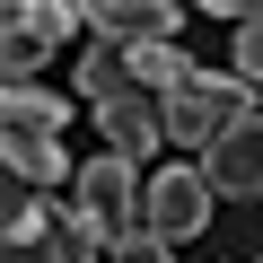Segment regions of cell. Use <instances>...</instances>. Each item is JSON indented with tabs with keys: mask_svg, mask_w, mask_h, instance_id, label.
<instances>
[{
	"mask_svg": "<svg viewBox=\"0 0 263 263\" xmlns=\"http://www.w3.org/2000/svg\"><path fill=\"white\" fill-rule=\"evenodd\" d=\"M263 97L246 88V79H211V70H193L176 97H158V123H167V149H184V158H202L219 132L237 123V114H254Z\"/></svg>",
	"mask_w": 263,
	"mask_h": 263,
	"instance_id": "obj_1",
	"label": "cell"
},
{
	"mask_svg": "<svg viewBox=\"0 0 263 263\" xmlns=\"http://www.w3.org/2000/svg\"><path fill=\"white\" fill-rule=\"evenodd\" d=\"M141 193H149V176L132 167V158H114V149L79 167V219L105 237V254H114L123 237H141Z\"/></svg>",
	"mask_w": 263,
	"mask_h": 263,
	"instance_id": "obj_2",
	"label": "cell"
},
{
	"mask_svg": "<svg viewBox=\"0 0 263 263\" xmlns=\"http://www.w3.org/2000/svg\"><path fill=\"white\" fill-rule=\"evenodd\" d=\"M211 176H202V158H176V167H158L149 176V193H141V228L149 237H167V246H184V237H202V219H211Z\"/></svg>",
	"mask_w": 263,
	"mask_h": 263,
	"instance_id": "obj_3",
	"label": "cell"
},
{
	"mask_svg": "<svg viewBox=\"0 0 263 263\" xmlns=\"http://www.w3.org/2000/svg\"><path fill=\"white\" fill-rule=\"evenodd\" d=\"M202 176H211V193H228V202H254V193H263V105L237 114L219 141L202 149Z\"/></svg>",
	"mask_w": 263,
	"mask_h": 263,
	"instance_id": "obj_4",
	"label": "cell"
},
{
	"mask_svg": "<svg viewBox=\"0 0 263 263\" xmlns=\"http://www.w3.org/2000/svg\"><path fill=\"white\" fill-rule=\"evenodd\" d=\"M97 132H105V149H114V158H132V167L167 149V123H158V97H149V88L105 97V105H97Z\"/></svg>",
	"mask_w": 263,
	"mask_h": 263,
	"instance_id": "obj_5",
	"label": "cell"
},
{
	"mask_svg": "<svg viewBox=\"0 0 263 263\" xmlns=\"http://www.w3.org/2000/svg\"><path fill=\"white\" fill-rule=\"evenodd\" d=\"M79 27L114 53H141V44H167L176 35V9L167 0H97V9H79Z\"/></svg>",
	"mask_w": 263,
	"mask_h": 263,
	"instance_id": "obj_6",
	"label": "cell"
},
{
	"mask_svg": "<svg viewBox=\"0 0 263 263\" xmlns=\"http://www.w3.org/2000/svg\"><path fill=\"white\" fill-rule=\"evenodd\" d=\"M0 158H9L18 184H79V167L62 158L53 132H18V123H0Z\"/></svg>",
	"mask_w": 263,
	"mask_h": 263,
	"instance_id": "obj_7",
	"label": "cell"
},
{
	"mask_svg": "<svg viewBox=\"0 0 263 263\" xmlns=\"http://www.w3.org/2000/svg\"><path fill=\"white\" fill-rule=\"evenodd\" d=\"M0 35H27V44L62 53V44L79 35V9H70V0H18V9L0 18Z\"/></svg>",
	"mask_w": 263,
	"mask_h": 263,
	"instance_id": "obj_8",
	"label": "cell"
},
{
	"mask_svg": "<svg viewBox=\"0 0 263 263\" xmlns=\"http://www.w3.org/2000/svg\"><path fill=\"white\" fill-rule=\"evenodd\" d=\"M0 123H18V132H53V141H62L70 105H62L53 88H35V79H9V88H0Z\"/></svg>",
	"mask_w": 263,
	"mask_h": 263,
	"instance_id": "obj_9",
	"label": "cell"
},
{
	"mask_svg": "<svg viewBox=\"0 0 263 263\" xmlns=\"http://www.w3.org/2000/svg\"><path fill=\"white\" fill-rule=\"evenodd\" d=\"M132 62V88H149V97H176L184 79H193V62L176 53V44H141V53H123Z\"/></svg>",
	"mask_w": 263,
	"mask_h": 263,
	"instance_id": "obj_10",
	"label": "cell"
},
{
	"mask_svg": "<svg viewBox=\"0 0 263 263\" xmlns=\"http://www.w3.org/2000/svg\"><path fill=\"white\" fill-rule=\"evenodd\" d=\"M123 88H132V62H123L114 44H79V97L105 105V97H123Z\"/></svg>",
	"mask_w": 263,
	"mask_h": 263,
	"instance_id": "obj_11",
	"label": "cell"
},
{
	"mask_svg": "<svg viewBox=\"0 0 263 263\" xmlns=\"http://www.w3.org/2000/svg\"><path fill=\"white\" fill-rule=\"evenodd\" d=\"M44 254H53V263H97V254H105V237H97V228L79 219V202H70V211H53V219H44Z\"/></svg>",
	"mask_w": 263,
	"mask_h": 263,
	"instance_id": "obj_12",
	"label": "cell"
},
{
	"mask_svg": "<svg viewBox=\"0 0 263 263\" xmlns=\"http://www.w3.org/2000/svg\"><path fill=\"white\" fill-rule=\"evenodd\" d=\"M237 79H246V88L263 97V9H254V18L237 27Z\"/></svg>",
	"mask_w": 263,
	"mask_h": 263,
	"instance_id": "obj_13",
	"label": "cell"
},
{
	"mask_svg": "<svg viewBox=\"0 0 263 263\" xmlns=\"http://www.w3.org/2000/svg\"><path fill=\"white\" fill-rule=\"evenodd\" d=\"M167 254H176V246H167V237H149V228H141V237H123V246H114V263H167Z\"/></svg>",
	"mask_w": 263,
	"mask_h": 263,
	"instance_id": "obj_14",
	"label": "cell"
},
{
	"mask_svg": "<svg viewBox=\"0 0 263 263\" xmlns=\"http://www.w3.org/2000/svg\"><path fill=\"white\" fill-rule=\"evenodd\" d=\"M0 263H53L44 246H0Z\"/></svg>",
	"mask_w": 263,
	"mask_h": 263,
	"instance_id": "obj_15",
	"label": "cell"
},
{
	"mask_svg": "<svg viewBox=\"0 0 263 263\" xmlns=\"http://www.w3.org/2000/svg\"><path fill=\"white\" fill-rule=\"evenodd\" d=\"M254 263H263V254H254Z\"/></svg>",
	"mask_w": 263,
	"mask_h": 263,
	"instance_id": "obj_16",
	"label": "cell"
}]
</instances>
